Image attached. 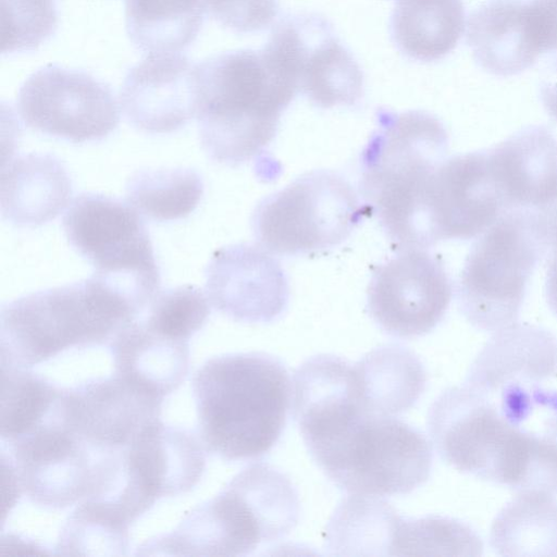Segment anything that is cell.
I'll return each instance as SVG.
<instances>
[{
    "label": "cell",
    "mask_w": 557,
    "mask_h": 557,
    "mask_svg": "<svg viewBox=\"0 0 557 557\" xmlns=\"http://www.w3.org/2000/svg\"><path fill=\"white\" fill-rule=\"evenodd\" d=\"M301 436L322 472L348 494H409L431 473L432 448L420 430L356 400L318 418Z\"/></svg>",
    "instance_id": "6da1fadb"
},
{
    "label": "cell",
    "mask_w": 557,
    "mask_h": 557,
    "mask_svg": "<svg viewBox=\"0 0 557 557\" xmlns=\"http://www.w3.org/2000/svg\"><path fill=\"white\" fill-rule=\"evenodd\" d=\"M201 148L213 161L243 164L263 152L298 92L263 50H236L196 64Z\"/></svg>",
    "instance_id": "7a4b0ae2"
},
{
    "label": "cell",
    "mask_w": 557,
    "mask_h": 557,
    "mask_svg": "<svg viewBox=\"0 0 557 557\" xmlns=\"http://www.w3.org/2000/svg\"><path fill=\"white\" fill-rule=\"evenodd\" d=\"M193 392L205 447L225 460H252L280 440L293 382L272 355L227 354L202 364Z\"/></svg>",
    "instance_id": "3957f363"
},
{
    "label": "cell",
    "mask_w": 557,
    "mask_h": 557,
    "mask_svg": "<svg viewBox=\"0 0 557 557\" xmlns=\"http://www.w3.org/2000/svg\"><path fill=\"white\" fill-rule=\"evenodd\" d=\"M141 310L96 274L22 296L1 307V366L27 368L73 346L102 344Z\"/></svg>",
    "instance_id": "277c9868"
},
{
    "label": "cell",
    "mask_w": 557,
    "mask_h": 557,
    "mask_svg": "<svg viewBox=\"0 0 557 557\" xmlns=\"http://www.w3.org/2000/svg\"><path fill=\"white\" fill-rule=\"evenodd\" d=\"M299 515V496L290 479L258 462L193 510L173 533L143 548L157 549L154 554L246 556L288 535Z\"/></svg>",
    "instance_id": "5b68a950"
},
{
    "label": "cell",
    "mask_w": 557,
    "mask_h": 557,
    "mask_svg": "<svg viewBox=\"0 0 557 557\" xmlns=\"http://www.w3.org/2000/svg\"><path fill=\"white\" fill-rule=\"evenodd\" d=\"M447 149L448 134L434 115L377 112V126L362 151L360 190L401 249L419 247L423 193Z\"/></svg>",
    "instance_id": "8992f818"
},
{
    "label": "cell",
    "mask_w": 557,
    "mask_h": 557,
    "mask_svg": "<svg viewBox=\"0 0 557 557\" xmlns=\"http://www.w3.org/2000/svg\"><path fill=\"white\" fill-rule=\"evenodd\" d=\"M546 256L529 212L503 214L481 234L466 258L457 285L462 314L485 332L516 323L530 277Z\"/></svg>",
    "instance_id": "52a82bcc"
},
{
    "label": "cell",
    "mask_w": 557,
    "mask_h": 557,
    "mask_svg": "<svg viewBox=\"0 0 557 557\" xmlns=\"http://www.w3.org/2000/svg\"><path fill=\"white\" fill-rule=\"evenodd\" d=\"M367 208L342 175L314 170L263 198L253 210L251 227L267 251L305 255L342 244Z\"/></svg>",
    "instance_id": "ba28073f"
},
{
    "label": "cell",
    "mask_w": 557,
    "mask_h": 557,
    "mask_svg": "<svg viewBox=\"0 0 557 557\" xmlns=\"http://www.w3.org/2000/svg\"><path fill=\"white\" fill-rule=\"evenodd\" d=\"M129 203L82 193L66 210L62 226L69 244L107 280L144 308L159 293L160 270L148 228Z\"/></svg>",
    "instance_id": "9c48e42d"
},
{
    "label": "cell",
    "mask_w": 557,
    "mask_h": 557,
    "mask_svg": "<svg viewBox=\"0 0 557 557\" xmlns=\"http://www.w3.org/2000/svg\"><path fill=\"white\" fill-rule=\"evenodd\" d=\"M16 104L29 128L74 144L102 140L120 121L117 102L104 82L54 64L23 83Z\"/></svg>",
    "instance_id": "30bf717a"
},
{
    "label": "cell",
    "mask_w": 557,
    "mask_h": 557,
    "mask_svg": "<svg viewBox=\"0 0 557 557\" xmlns=\"http://www.w3.org/2000/svg\"><path fill=\"white\" fill-rule=\"evenodd\" d=\"M506 203L487 150L445 159L425 187L421 246L481 235L503 214Z\"/></svg>",
    "instance_id": "8fae6325"
},
{
    "label": "cell",
    "mask_w": 557,
    "mask_h": 557,
    "mask_svg": "<svg viewBox=\"0 0 557 557\" xmlns=\"http://www.w3.org/2000/svg\"><path fill=\"white\" fill-rule=\"evenodd\" d=\"M451 294V282L437 257L424 249H401L373 272L367 308L382 331L412 338L431 332L442 321Z\"/></svg>",
    "instance_id": "7c38bea8"
},
{
    "label": "cell",
    "mask_w": 557,
    "mask_h": 557,
    "mask_svg": "<svg viewBox=\"0 0 557 557\" xmlns=\"http://www.w3.org/2000/svg\"><path fill=\"white\" fill-rule=\"evenodd\" d=\"M267 45L294 77L298 91L317 107L354 106L362 98L363 74L325 18L317 14L285 17Z\"/></svg>",
    "instance_id": "4fadbf2b"
},
{
    "label": "cell",
    "mask_w": 557,
    "mask_h": 557,
    "mask_svg": "<svg viewBox=\"0 0 557 557\" xmlns=\"http://www.w3.org/2000/svg\"><path fill=\"white\" fill-rule=\"evenodd\" d=\"M10 444L22 487L34 503L62 508L91 493L96 462L87 443L64 423L59 403L34 430Z\"/></svg>",
    "instance_id": "5bb4252c"
},
{
    "label": "cell",
    "mask_w": 557,
    "mask_h": 557,
    "mask_svg": "<svg viewBox=\"0 0 557 557\" xmlns=\"http://www.w3.org/2000/svg\"><path fill=\"white\" fill-rule=\"evenodd\" d=\"M467 42L482 69L510 76L556 50L557 26L541 0H491L469 16Z\"/></svg>",
    "instance_id": "9a60e30c"
},
{
    "label": "cell",
    "mask_w": 557,
    "mask_h": 557,
    "mask_svg": "<svg viewBox=\"0 0 557 557\" xmlns=\"http://www.w3.org/2000/svg\"><path fill=\"white\" fill-rule=\"evenodd\" d=\"M205 276L212 305L233 320L271 322L287 306L285 272L260 245L235 244L215 250Z\"/></svg>",
    "instance_id": "2e32d148"
},
{
    "label": "cell",
    "mask_w": 557,
    "mask_h": 557,
    "mask_svg": "<svg viewBox=\"0 0 557 557\" xmlns=\"http://www.w3.org/2000/svg\"><path fill=\"white\" fill-rule=\"evenodd\" d=\"M163 398L117 375L97 380L60 395L64 423L89 446L111 453L128 447L160 419Z\"/></svg>",
    "instance_id": "e0dca14e"
},
{
    "label": "cell",
    "mask_w": 557,
    "mask_h": 557,
    "mask_svg": "<svg viewBox=\"0 0 557 557\" xmlns=\"http://www.w3.org/2000/svg\"><path fill=\"white\" fill-rule=\"evenodd\" d=\"M120 103L139 131L168 134L182 128L196 117V64L180 52L149 53L125 76Z\"/></svg>",
    "instance_id": "ac0fdd59"
},
{
    "label": "cell",
    "mask_w": 557,
    "mask_h": 557,
    "mask_svg": "<svg viewBox=\"0 0 557 557\" xmlns=\"http://www.w3.org/2000/svg\"><path fill=\"white\" fill-rule=\"evenodd\" d=\"M512 463L528 465L557 488V392L515 381L491 392Z\"/></svg>",
    "instance_id": "d6986e66"
},
{
    "label": "cell",
    "mask_w": 557,
    "mask_h": 557,
    "mask_svg": "<svg viewBox=\"0 0 557 557\" xmlns=\"http://www.w3.org/2000/svg\"><path fill=\"white\" fill-rule=\"evenodd\" d=\"M123 463L128 476L154 503L189 491L201 476L205 457L193 436L158 419L127 447Z\"/></svg>",
    "instance_id": "ffe728a7"
},
{
    "label": "cell",
    "mask_w": 557,
    "mask_h": 557,
    "mask_svg": "<svg viewBox=\"0 0 557 557\" xmlns=\"http://www.w3.org/2000/svg\"><path fill=\"white\" fill-rule=\"evenodd\" d=\"M506 213L535 211L557 195V137L528 126L488 149Z\"/></svg>",
    "instance_id": "44dd1931"
},
{
    "label": "cell",
    "mask_w": 557,
    "mask_h": 557,
    "mask_svg": "<svg viewBox=\"0 0 557 557\" xmlns=\"http://www.w3.org/2000/svg\"><path fill=\"white\" fill-rule=\"evenodd\" d=\"M556 375L555 335L542 326L513 323L494 333L471 363L465 383L491 392L506 383H540Z\"/></svg>",
    "instance_id": "7402d4cb"
},
{
    "label": "cell",
    "mask_w": 557,
    "mask_h": 557,
    "mask_svg": "<svg viewBox=\"0 0 557 557\" xmlns=\"http://www.w3.org/2000/svg\"><path fill=\"white\" fill-rule=\"evenodd\" d=\"M72 181L63 163L49 153H25L3 164L1 213L18 227L54 220L67 206Z\"/></svg>",
    "instance_id": "603a6c76"
},
{
    "label": "cell",
    "mask_w": 557,
    "mask_h": 557,
    "mask_svg": "<svg viewBox=\"0 0 557 557\" xmlns=\"http://www.w3.org/2000/svg\"><path fill=\"white\" fill-rule=\"evenodd\" d=\"M115 375L163 398L188 371V342L168 338L133 320L111 339Z\"/></svg>",
    "instance_id": "cb8c5ba5"
},
{
    "label": "cell",
    "mask_w": 557,
    "mask_h": 557,
    "mask_svg": "<svg viewBox=\"0 0 557 557\" xmlns=\"http://www.w3.org/2000/svg\"><path fill=\"white\" fill-rule=\"evenodd\" d=\"M359 396L367 411L397 416L410 409L426 385V372L411 350L377 347L354 363Z\"/></svg>",
    "instance_id": "d4e9b609"
},
{
    "label": "cell",
    "mask_w": 557,
    "mask_h": 557,
    "mask_svg": "<svg viewBox=\"0 0 557 557\" xmlns=\"http://www.w3.org/2000/svg\"><path fill=\"white\" fill-rule=\"evenodd\" d=\"M465 28L462 0H396L391 35L408 58L432 62L457 46Z\"/></svg>",
    "instance_id": "484cf974"
},
{
    "label": "cell",
    "mask_w": 557,
    "mask_h": 557,
    "mask_svg": "<svg viewBox=\"0 0 557 557\" xmlns=\"http://www.w3.org/2000/svg\"><path fill=\"white\" fill-rule=\"evenodd\" d=\"M490 544L503 556H557V499L520 491L493 521Z\"/></svg>",
    "instance_id": "4316f807"
},
{
    "label": "cell",
    "mask_w": 557,
    "mask_h": 557,
    "mask_svg": "<svg viewBox=\"0 0 557 557\" xmlns=\"http://www.w3.org/2000/svg\"><path fill=\"white\" fill-rule=\"evenodd\" d=\"M205 0H125V27L132 42L149 53L180 52L197 37Z\"/></svg>",
    "instance_id": "83f0119b"
},
{
    "label": "cell",
    "mask_w": 557,
    "mask_h": 557,
    "mask_svg": "<svg viewBox=\"0 0 557 557\" xmlns=\"http://www.w3.org/2000/svg\"><path fill=\"white\" fill-rule=\"evenodd\" d=\"M398 519L385 500L349 494L326 525L325 547L332 555H391Z\"/></svg>",
    "instance_id": "f1b7e54d"
},
{
    "label": "cell",
    "mask_w": 557,
    "mask_h": 557,
    "mask_svg": "<svg viewBox=\"0 0 557 557\" xmlns=\"http://www.w3.org/2000/svg\"><path fill=\"white\" fill-rule=\"evenodd\" d=\"M203 180L189 168L135 172L126 183V199L141 215L168 222L188 216L203 195Z\"/></svg>",
    "instance_id": "f546056e"
},
{
    "label": "cell",
    "mask_w": 557,
    "mask_h": 557,
    "mask_svg": "<svg viewBox=\"0 0 557 557\" xmlns=\"http://www.w3.org/2000/svg\"><path fill=\"white\" fill-rule=\"evenodd\" d=\"M60 393L33 373L1 366L2 440L12 443L34 430L52 409Z\"/></svg>",
    "instance_id": "4dcf8cb0"
},
{
    "label": "cell",
    "mask_w": 557,
    "mask_h": 557,
    "mask_svg": "<svg viewBox=\"0 0 557 557\" xmlns=\"http://www.w3.org/2000/svg\"><path fill=\"white\" fill-rule=\"evenodd\" d=\"M129 523L113 510L85 499L69 517L57 544L61 555H125Z\"/></svg>",
    "instance_id": "1f68e13d"
},
{
    "label": "cell",
    "mask_w": 557,
    "mask_h": 557,
    "mask_svg": "<svg viewBox=\"0 0 557 557\" xmlns=\"http://www.w3.org/2000/svg\"><path fill=\"white\" fill-rule=\"evenodd\" d=\"M482 542L463 522L441 516L399 517L391 556L480 555Z\"/></svg>",
    "instance_id": "d6a6232c"
},
{
    "label": "cell",
    "mask_w": 557,
    "mask_h": 557,
    "mask_svg": "<svg viewBox=\"0 0 557 557\" xmlns=\"http://www.w3.org/2000/svg\"><path fill=\"white\" fill-rule=\"evenodd\" d=\"M209 314V302L202 290L185 284L159 292L148 305L145 322L168 338L188 342Z\"/></svg>",
    "instance_id": "836d02e7"
},
{
    "label": "cell",
    "mask_w": 557,
    "mask_h": 557,
    "mask_svg": "<svg viewBox=\"0 0 557 557\" xmlns=\"http://www.w3.org/2000/svg\"><path fill=\"white\" fill-rule=\"evenodd\" d=\"M2 53L34 50L58 25L55 0H1Z\"/></svg>",
    "instance_id": "e575fe53"
},
{
    "label": "cell",
    "mask_w": 557,
    "mask_h": 557,
    "mask_svg": "<svg viewBox=\"0 0 557 557\" xmlns=\"http://www.w3.org/2000/svg\"><path fill=\"white\" fill-rule=\"evenodd\" d=\"M207 12L223 26L237 33H255L275 18L276 0H205Z\"/></svg>",
    "instance_id": "d590c367"
},
{
    "label": "cell",
    "mask_w": 557,
    "mask_h": 557,
    "mask_svg": "<svg viewBox=\"0 0 557 557\" xmlns=\"http://www.w3.org/2000/svg\"><path fill=\"white\" fill-rule=\"evenodd\" d=\"M528 212L534 220L537 232L546 247L547 256L557 251V195L539 210Z\"/></svg>",
    "instance_id": "8d00e7d4"
},
{
    "label": "cell",
    "mask_w": 557,
    "mask_h": 557,
    "mask_svg": "<svg viewBox=\"0 0 557 557\" xmlns=\"http://www.w3.org/2000/svg\"><path fill=\"white\" fill-rule=\"evenodd\" d=\"M1 469H2V486H3V508H2V521L5 515L16 503L21 493L22 483L16 471L15 466L9 460H5L4 455L1 457Z\"/></svg>",
    "instance_id": "74e56055"
},
{
    "label": "cell",
    "mask_w": 557,
    "mask_h": 557,
    "mask_svg": "<svg viewBox=\"0 0 557 557\" xmlns=\"http://www.w3.org/2000/svg\"><path fill=\"white\" fill-rule=\"evenodd\" d=\"M1 555H46L42 547L36 543L27 542L16 535L8 534L1 537Z\"/></svg>",
    "instance_id": "f35d334b"
},
{
    "label": "cell",
    "mask_w": 557,
    "mask_h": 557,
    "mask_svg": "<svg viewBox=\"0 0 557 557\" xmlns=\"http://www.w3.org/2000/svg\"><path fill=\"white\" fill-rule=\"evenodd\" d=\"M545 296L550 310L557 317V251L547 256Z\"/></svg>",
    "instance_id": "ab89813d"
},
{
    "label": "cell",
    "mask_w": 557,
    "mask_h": 557,
    "mask_svg": "<svg viewBox=\"0 0 557 557\" xmlns=\"http://www.w3.org/2000/svg\"><path fill=\"white\" fill-rule=\"evenodd\" d=\"M557 25V0H542ZM557 54V49L554 51Z\"/></svg>",
    "instance_id": "60d3db41"
}]
</instances>
